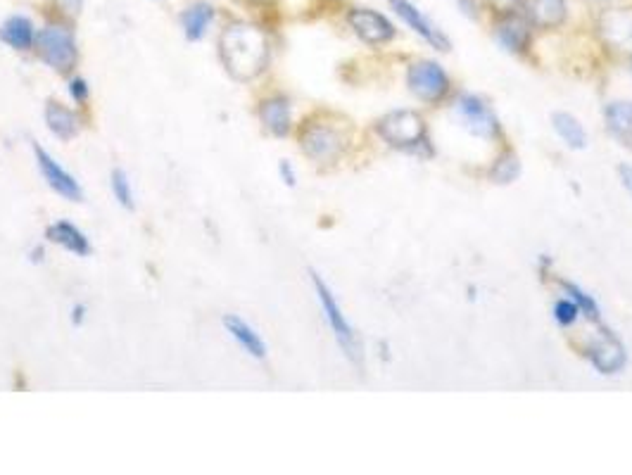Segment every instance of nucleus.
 <instances>
[{"label": "nucleus", "instance_id": "obj_1", "mask_svg": "<svg viewBox=\"0 0 632 475\" xmlns=\"http://www.w3.org/2000/svg\"><path fill=\"white\" fill-rule=\"evenodd\" d=\"M267 34L255 24L233 22L221 31L219 55L236 81H252L269 65Z\"/></svg>", "mask_w": 632, "mask_h": 475}, {"label": "nucleus", "instance_id": "obj_2", "mask_svg": "<svg viewBox=\"0 0 632 475\" xmlns=\"http://www.w3.org/2000/svg\"><path fill=\"white\" fill-rule=\"evenodd\" d=\"M350 145V133L343 119L333 114H316L307 119L300 129V148L309 160L319 164H331L343 157Z\"/></svg>", "mask_w": 632, "mask_h": 475}, {"label": "nucleus", "instance_id": "obj_3", "mask_svg": "<svg viewBox=\"0 0 632 475\" xmlns=\"http://www.w3.org/2000/svg\"><path fill=\"white\" fill-rule=\"evenodd\" d=\"M378 136L385 143L393 145L397 150H409V152H423L426 148V122L419 112L414 110H397L385 114L378 122Z\"/></svg>", "mask_w": 632, "mask_h": 475}, {"label": "nucleus", "instance_id": "obj_4", "mask_svg": "<svg viewBox=\"0 0 632 475\" xmlns=\"http://www.w3.org/2000/svg\"><path fill=\"white\" fill-rule=\"evenodd\" d=\"M34 48L48 67L58 69L62 74L72 72L79 60L74 34L67 27H60V24H48V27L36 31Z\"/></svg>", "mask_w": 632, "mask_h": 475}, {"label": "nucleus", "instance_id": "obj_5", "mask_svg": "<svg viewBox=\"0 0 632 475\" xmlns=\"http://www.w3.org/2000/svg\"><path fill=\"white\" fill-rule=\"evenodd\" d=\"M312 283H314V290H316V297H319V304H321V312H324L328 326H331L333 335H336L338 345L343 347V352L350 357L352 361H359V342H357V335L355 331H352V326L347 323L343 309H340V304L336 302V297H333L331 288L321 281L319 274H314L312 271Z\"/></svg>", "mask_w": 632, "mask_h": 475}, {"label": "nucleus", "instance_id": "obj_6", "mask_svg": "<svg viewBox=\"0 0 632 475\" xmlns=\"http://www.w3.org/2000/svg\"><path fill=\"white\" fill-rule=\"evenodd\" d=\"M407 84H409V91H412L419 100H426V103H438L442 95L447 93V88H450V79H447L445 69H442L438 62L421 60L409 67Z\"/></svg>", "mask_w": 632, "mask_h": 475}, {"label": "nucleus", "instance_id": "obj_7", "mask_svg": "<svg viewBox=\"0 0 632 475\" xmlns=\"http://www.w3.org/2000/svg\"><path fill=\"white\" fill-rule=\"evenodd\" d=\"M347 24L369 46H383V43L393 41L397 34L395 24L374 8H352L347 12Z\"/></svg>", "mask_w": 632, "mask_h": 475}, {"label": "nucleus", "instance_id": "obj_8", "mask_svg": "<svg viewBox=\"0 0 632 475\" xmlns=\"http://www.w3.org/2000/svg\"><path fill=\"white\" fill-rule=\"evenodd\" d=\"M454 114L464 129L478 138H495L499 133V122L495 112L490 110L476 95H459L454 103Z\"/></svg>", "mask_w": 632, "mask_h": 475}, {"label": "nucleus", "instance_id": "obj_9", "mask_svg": "<svg viewBox=\"0 0 632 475\" xmlns=\"http://www.w3.org/2000/svg\"><path fill=\"white\" fill-rule=\"evenodd\" d=\"M34 157H36V164H39L41 169V176L46 179V183L50 188L55 190V193L62 195L65 200H72V202H81L84 200V190H81L79 181L74 179L69 171L62 167V164L55 160L50 152L43 148V145L34 143Z\"/></svg>", "mask_w": 632, "mask_h": 475}, {"label": "nucleus", "instance_id": "obj_10", "mask_svg": "<svg viewBox=\"0 0 632 475\" xmlns=\"http://www.w3.org/2000/svg\"><path fill=\"white\" fill-rule=\"evenodd\" d=\"M388 3H390V10H393L416 36H421L423 41L431 43L435 50H442V53L452 50L450 38L442 34V29L435 27L431 19L423 15V10L416 8L412 0H388Z\"/></svg>", "mask_w": 632, "mask_h": 475}, {"label": "nucleus", "instance_id": "obj_11", "mask_svg": "<svg viewBox=\"0 0 632 475\" xmlns=\"http://www.w3.org/2000/svg\"><path fill=\"white\" fill-rule=\"evenodd\" d=\"M597 34L606 46L632 55V8H609L597 17Z\"/></svg>", "mask_w": 632, "mask_h": 475}, {"label": "nucleus", "instance_id": "obj_12", "mask_svg": "<svg viewBox=\"0 0 632 475\" xmlns=\"http://www.w3.org/2000/svg\"><path fill=\"white\" fill-rule=\"evenodd\" d=\"M495 38L499 46L509 50V53H526L530 38H533V24L518 10L502 12L495 24Z\"/></svg>", "mask_w": 632, "mask_h": 475}, {"label": "nucleus", "instance_id": "obj_13", "mask_svg": "<svg viewBox=\"0 0 632 475\" xmlns=\"http://www.w3.org/2000/svg\"><path fill=\"white\" fill-rule=\"evenodd\" d=\"M587 357H590L592 366L599 373L611 376V373H618L625 366V347L621 345V340H618L616 335L602 328L597 335V340L587 347Z\"/></svg>", "mask_w": 632, "mask_h": 475}, {"label": "nucleus", "instance_id": "obj_14", "mask_svg": "<svg viewBox=\"0 0 632 475\" xmlns=\"http://www.w3.org/2000/svg\"><path fill=\"white\" fill-rule=\"evenodd\" d=\"M214 19H217V8H214L210 0H195V3L183 8L179 15V24L183 36H186L188 41L198 43L207 36V31L212 29Z\"/></svg>", "mask_w": 632, "mask_h": 475}, {"label": "nucleus", "instance_id": "obj_15", "mask_svg": "<svg viewBox=\"0 0 632 475\" xmlns=\"http://www.w3.org/2000/svg\"><path fill=\"white\" fill-rule=\"evenodd\" d=\"M523 15L533 24V29H556L566 22L568 5L566 0H526Z\"/></svg>", "mask_w": 632, "mask_h": 475}, {"label": "nucleus", "instance_id": "obj_16", "mask_svg": "<svg viewBox=\"0 0 632 475\" xmlns=\"http://www.w3.org/2000/svg\"><path fill=\"white\" fill-rule=\"evenodd\" d=\"M0 41L12 50L27 53V50L34 48L36 43L34 22H31L27 15H10L3 24H0Z\"/></svg>", "mask_w": 632, "mask_h": 475}, {"label": "nucleus", "instance_id": "obj_17", "mask_svg": "<svg viewBox=\"0 0 632 475\" xmlns=\"http://www.w3.org/2000/svg\"><path fill=\"white\" fill-rule=\"evenodd\" d=\"M221 323H224L226 333L238 342L240 350L248 352L250 357H255V359L267 357V345H264V340L259 338V333L250 326L248 321H243L236 314H226L224 319H221Z\"/></svg>", "mask_w": 632, "mask_h": 475}, {"label": "nucleus", "instance_id": "obj_18", "mask_svg": "<svg viewBox=\"0 0 632 475\" xmlns=\"http://www.w3.org/2000/svg\"><path fill=\"white\" fill-rule=\"evenodd\" d=\"M46 238L50 240V243L60 245L62 250L72 252V255H77V257L91 255V243H88L86 233L74 224H69V221H55V224H50L46 231Z\"/></svg>", "mask_w": 632, "mask_h": 475}, {"label": "nucleus", "instance_id": "obj_19", "mask_svg": "<svg viewBox=\"0 0 632 475\" xmlns=\"http://www.w3.org/2000/svg\"><path fill=\"white\" fill-rule=\"evenodd\" d=\"M259 119H262V124L267 126V131L274 133V136H278V138L288 136L290 124H293L290 103L286 98H281V95L264 100V103L259 105Z\"/></svg>", "mask_w": 632, "mask_h": 475}, {"label": "nucleus", "instance_id": "obj_20", "mask_svg": "<svg viewBox=\"0 0 632 475\" xmlns=\"http://www.w3.org/2000/svg\"><path fill=\"white\" fill-rule=\"evenodd\" d=\"M46 124L48 131L53 133L55 138H60V141H72L81 129L77 114L69 110V107L58 103V100H50L46 105Z\"/></svg>", "mask_w": 632, "mask_h": 475}, {"label": "nucleus", "instance_id": "obj_21", "mask_svg": "<svg viewBox=\"0 0 632 475\" xmlns=\"http://www.w3.org/2000/svg\"><path fill=\"white\" fill-rule=\"evenodd\" d=\"M606 129L618 143L632 148V103H611L604 112Z\"/></svg>", "mask_w": 632, "mask_h": 475}, {"label": "nucleus", "instance_id": "obj_22", "mask_svg": "<svg viewBox=\"0 0 632 475\" xmlns=\"http://www.w3.org/2000/svg\"><path fill=\"white\" fill-rule=\"evenodd\" d=\"M552 122H554L556 133H559V136L564 138V141L571 145V148H578V150L585 148L587 133H585L583 126H580L578 119L571 117V114H566V112H556L552 117Z\"/></svg>", "mask_w": 632, "mask_h": 475}, {"label": "nucleus", "instance_id": "obj_23", "mask_svg": "<svg viewBox=\"0 0 632 475\" xmlns=\"http://www.w3.org/2000/svg\"><path fill=\"white\" fill-rule=\"evenodd\" d=\"M518 174H521V162L514 152H504L490 169V179L495 183H511L518 179Z\"/></svg>", "mask_w": 632, "mask_h": 475}, {"label": "nucleus", "instance_id": "obj_24", "mask_svg": "<svg viewBox=\"0 0 632 475\" xmlns=\"http://www.w3.org/2000/svg\"><path fill=\"white\" fill-rule=\"evenodd\" d=\"M110 186H112V193H115L119 205H122L124 209H134V190H131V181H129V176H126L124 169L112 171Z\"/></svg>", "mask_w": 632, "mask_h": 475}, {"label": "nucleus", "instance_id": "obj_25", "mask_svg": "<svg viewBox=\"0 0 632 475\" xmlns=\"http://www.w3.org/2000/svg\"><path fill=\"white\" fill-rule=\"evenodd\" d=\"M561 288H564L566 293H568V297H571V300H573L575 304H578L580 312L587 314V319H592V321L599 319V307H597V302H594L590 295H585L583 290L578 288V285H573V283H568V281H561Z\"/></svg>", "mask_w": 632, "mask_h": 475}, {"label": "nucleus", "instance_id": "obj_26", "mask_svg": "<svg viewBox=\"0 0 632 475\" xmlns=\"http://www.w3.org/2000/svg\"><path fill=\"white\" fill-rule=\"evenodd\" d=\"M578 304H575L571 297L568 300H559L554 304V319L561 323V326H571V323L578 321Z\"/></svg>", "mask_w": 632, "mask_h": 475}, {"label": "nucleus", "instance_id": "obj_27", "mask_svg": "<svg viewBox=\"0 0 632 475\" xmlns=\"http://www.w3.org/2000/svg\"><path fill=\"white\" fill-rule=\"evenodd\" d=\"M69 95L74 98V103L84 105L88 95H91V86H88V81L81 79V76H74V79L69 81Z\"/></svg>", "mask_w": 632, "mask_h": 475}, {"label": "nucleus", "instance_id": "obj_28", "mask_svg": "<svg viewBox=\"0 0 632 475\" xmlns=\"http://www.w3.org/2000/svg\"><path fill=\"white\" fill-rule=\"evenodd\" d=\"M53 5L62 12V15L77 17L81 8H84V0H53Z\"/></svg>", "mask_w": 632, "mask_h": 475}, {"label": "nucleus", "instance_id": "obj_29", "mask_svg": "<svg viewBox=\"0 0 632 475\" xmlns=\"http://www.w3.org/2000/svg\"><path fill=\"white\" fill-rule=\"evenodd\" d=\"M488 3L492 5V8H495L499 15H502V12H511V10H521L523 8V3H526V0H488Z\"/></svg>", "mask_w": 632, "mask_h": 475}, {"label": "nucleus", "instance_id": "obj_30", "mask_svg": "<svg viewBox=\"0 0 632 475\" xmlns=\"http://www.w3.org/2000/svg\"><path fill=\"white\" fill-rule=\"evenodd\" d=\"M459 12H464L469 19H478L480 17V3L478 0H457Z\"/></svg>", "mask_w": 632, "mask_h": 475}, {"label": "nucleus", "instance_id": "obj_31", "mask_svg": "<svg viewBox=\"0 0 632 475\" xmlns=\"http://www.w3.org/2000/svg\"><path fill=\"white\" fill-rule=\"evenodd\" d=\"M278 174H281V179H283V183H286V186H295V169L290 167V162H286L283 160L281 164H278Z\"/></svg>", "mask_w": 632, "mask_h": 475}, {"label": "nucleus", "instance_id": "obj_32", "mask_svg": "<svg viewBox=\"0 0 632 475\" xmlns=\"http://www.w3.org/2000/svg\"><path fill=\"white\" fill-rule=\"evenodd\" d=\"M86 312H88V307H86L84 302L74 304V307H72V323H74V326H81V323H84Z\"/></svg>", "mask_w": 632, "mask_h": 475}, {"label": "nucleus", "instance_id": "obj_33", "mask_svg": "<svg viewBox=\"0 0 632 475\" xmlns=\"http://www.w3.org/2000/svg\"><path fill=\"white\" fill-rule=\"evenodd\" d=\"M240 3L252 5V8H271V5H274L276 0H240Z\"/></svg>", "mask_w": 632, "mask_h": 475}, {"label": "nucleus", "instance_id": "obj_34", "mask_svg": "<svg viewBox=\"0 0 632 475\" xmlns=\"http://www.w3.org/2000/svg\"><path fill=\"white\" fill-rule=\"evenodd\" d=\"M621 179L625 183V188L632 193V167H621Z\"/></svg>", "mask_w": 632, "mask_h": 475}]
</instances>
